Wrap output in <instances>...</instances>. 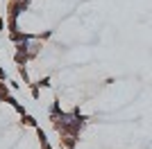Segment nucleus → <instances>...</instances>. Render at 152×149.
I'll list each match as a JSON object with an SVG mask.
<instances>
[{"instance_id": "6e6552de", "label": "nucleus", "mask_w": 152, "mask_h": 149, "mask_svg": "<svg viewBox=\"0 0 152 149\" xmlns=\"http://www.w3.org/2000/svg\"><path fill=\"white\" fill-rule=\"evenodd\" d=\"M70 149H75V147H70Z\"/></svg>"}, {"instance_id": "423d86ee", "label": "nucleus", "mask_w": 152, "mask_h": 149, "mask_svg": "<svg viewBox=\"0 0 152 149\" xmlns=\"http://www.w3.org/2000/svg\"><path fill=\"white\" fill-rule=\"evenodd\" d=\"M9 88H12V90H18L20 84H18V81H9Z\"/></svg>"}, {"instance_id": "7ed1b4c3", "label": "nucleus", "mask_w": 152, "mask_h": 149, "mask_svg": "<svg viewBox=\"0 0 152 149\" xmlns=\"http://www.w3.org/2000/svg\"><path fill=\"white\" fill-rule=\"evenodd\" d=\"M37 86L39 88H48V86H50V77H41V79L37 81Z\"/></svg>"}, {"instance_id": "f257e3e1", "label": "nucleus", "mask_w": 152, "mask_h": 149, "mask_svg": "<svg viewBox=\"0 0 152 149\" xmlns=\"http://www.w3.org/2000/svg\"><path fill=\"white\" fill-rule=\"evenodd\" d=\"M2 102H7V104H9V106H14V108H16V113H20V118H23V115H25V106H23V104H20V102H18V99H16V97H14V95L12 93H5V97H2Z\"/></svg>"}, {"instance_id": "0eeeda50", "label": "nucleus", "mask_w": 152, "mask_h": 149, "mask_svg": "<svg viewBox=\"0 0 152 149\" xmlns=\"http://www.w3.org/2000/svg\"><path fill=\"white\" fill-rule=\"evenodd\" d=\"M5 30V18H2V16H0V32Z\"/></svg>"}, {"instance_id": "f03ea898", "label": "nucleus", "mask_w": 152, "mask_h": 149, "mask_svg": "<svg viewBox=\"0 0 152 149\" xmlns=\"http://www.w3.org/2000/svg\"><path fill=\"white\" fill-rule=\"evenodd\" d=\"M23 124H27V127H34V129L39 127L37 120H34V115H30V113H25V115H23Z\"/></svg>"}, {"instance_id": "39448f33", "label": "nucleus", "mask_w": 152, "mask_h": 149, "mask_svg": "<svg viewBox=\"0 0 152 149\" xmlns=\"http://www.w3.org/2000/svg\"><path fill=\"white\" fill-rule=\"evenodd\" d=\"M5 81H7V72H5V68L0 66V84H5Z\"/></svg>"}, {"instance_id": "20e7f679", "label": "nucleus", "mask_w": 152, "mask_h": 149, "mask_svg": "<svg viewBox=\"0 0 152 149\" xmlns=\"http://www.w3.org/2000/svg\"><path fill=\"white\" fill-rule=\"evenodd\" d=\"M30 93H32L34 99H39V86H37V84H30Z\"/></svg>"}]
</instances>
